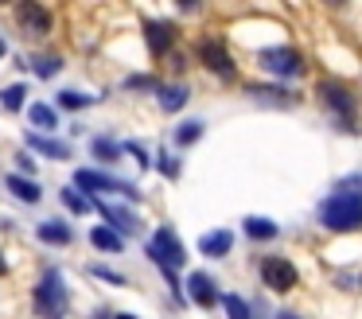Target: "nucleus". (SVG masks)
Wrapping results in <instances>:
<instances>
[{"label":"nucleus","mask_w":362,"mask_h":319,"mask_svg":"<svg viewBox=\"0 0 362 319\" xmlns=\"http://www.w3.org/2000/svg\"><path fill=\"white\" fill-rule=\"evenodd\" d=\"M230 245H234V233L230 230H214V233H206V238L199 241V249H203L206 257H222Z\"/></svg>","instance_id":"obj_12"},{"label":"nucleus","mask_w":362,"mask_h":319,"mask_svg":"<svg viewBox=\"0 0 362 319\" xmlns=\"http://www.w3.org/2000/svg\"><path fill=\"white\" fill-rule=\"evenodd\" d=\"M245 233H250V238H276V226L261 222V218H245Z\"/></svg>","instance_id":"obj_19"},{"label":"nucleus","mask_w":362,"mask_h":319,"mask_svg":"<svg viewBox=\"0 0 362 319\" xmlns=\"http://www.w3.org/2000/svg\"><path fill=\"white\" fill-rule=\"evenodd\" d=\"M261 66L281 74V78H292L304 70V62H300V54L292 47H269V51H261Z\"/></svg>","instance_id":"obj_6"},{"label":"nucleus","mask_w":362,"mask_h":319,"mask_svg":"<svg viewBox=\"0 0 362 319\" xmlns=\"http://www.w3.org/2000/svg\"><path fill=\"white\" fill-rule=\"evenodd\" d=\"M199 137H203V121H183L175 129V144H195Z\"/></svg>","instance_id":"obj_17"},{"label":"nucleus","mask_w":362,"mask_h":319,"mask_svg":"<svg viewBox=\"0 0 362 319\" xmlns=\"http://www.w3.org/2000/svg\"><path fill=\"white\" fill-rule=\"evenodd\" d=\"M40 238L43 241H55V245H66V241H71V230H66L63 222H43L40 226Z\"/></svg>","instance_id":"obj_15"},{"label":"nucleus","mask_w":362,"mask_h":319,"mask_svg":"<svg viewBox=\"0 0 362 319\" xmlns=\"http://www.w3.org/2000/svg\"><path fill=\"white\" fill-rule=\"evenodd\" d=\"M94 319H113V315H110V311H98V315H94Z\"/></svg>","instance_id":"obj_30"},{"label":"nucleus","mask_w":362,"mask_h":319,"mask_svg":"<svg viewBox=\"0 0 362 319\" xmlns=\"http://www.w3.org/2000/svg\"><path fill=\"white\" fill-rule=\"evenodd\" d=\"M90 272H94V277H102V280H110V284H125V277H117V272H105V269H98V265H94Z\"/></svg>","instance_id":"obj_28"},{"label":"nucleus","mask_w":362,"mask_h":319,"mask_svg":"<svg viewBox=\"0 0 362 319\" xmlns=\"http://www.w3.org/2000/svg\"><path fill=\"white\" fill-rule=\"evenodd\" d=\"M148 253H152V261H160L164 265V272L172 277V269H180L183 265V245H180V238H175V230H168V226H160L156 233H152V245H148Z\"/></svg>","instance_id":"obj_3"},{"label":"nucleus","mask_w":362,"mask_h":319,"mask_svg":"<svg viewBox=\"0 0 362 319\" xmlns=\"http://www.w3.org/2000/svg\"><path fill=\"white\" fill-rule=\"evenodd\" d=\"M320 222L327 226V230H362V195L335 191L320 207Z\"/></svg>","instance_id":"obj_1"},{"label":"nucleus","mask_w":362,"mask_h":319,"mask_svg":"<svg viewBox=\"0 0 362 319\" xmlns=\"http://www.w3.org/2000/svg\"><path fill=\"white\" fill-rule=\"evenodd\" d=\"M276 319H300V315H292V311H281V315H276Z\"/></svg>","instance_id":"obj_29"},{"label":"nucleus","mask_w":362,"mask_h":319,"mask_svg":"<svg viewBox=\"0 0 362 319\" xmlns=\"http://www.w3.org/2000/svg\"><path fill=\"white\" fill-rule=\"evenodd\" d=\"M144 39H148V51H152V54H164L168 47L175 43V28H172V23L148 20V23H144Z\"/></svg>","instance_id":"obj_9"},{"label":"nucleus","mask_w":362,"mask_h":319,"mask_svg":"<svg viewBox=\"0 0 362 319\" xmlns=\"http://www.w3.org/2000/svg\"><path fill=\"white\" fill-rule=\"evenodd\" d=\"M8 191L20 195L24 202H40V187H35L32 179H24V175H8Z\"/></svg>","instance_id":"obj_14"},{"label":"nucleus","mask_w":362,"mask_h":319,"mask_svg":"<svg viewBox=\"0 0 362 319\" xmlns=\"http://www.w3.org/2000/svg\"><path fill=\"white\" fill-rule=\"evenodd\" d=\"M94 152H98V160H117V148L110 140H94Z\"/></svg>","instance_id":"obj_26"},{"label":"nucleus","mask_w":362,"mask_h":319,"mask_svg":"<svg viewBox=\"0 0 362 319\" xmlns=\"http://www.w3.org/2000/svg\"><path fill=\"white\" fill-rule=\"evenodd\" d=\"M4 269H8V265H4V253H0V277H4Z\"/></svg>","instance_id":"obj_31"},{"label":"nucleus","mask_w":362,"mask_h":319,"mask_svg":"<svg viewBox=\"0 0 362 319\" xmlns=\"http://www.w3.org/2000/svg\"><path fill=\"white\" fill-rule=\"evenodd\" d=\"M78 183L90 187V191H121V195H136V187L121 183V179H110V175H98V171H78Z\"/></svg>","instance_id":"obj_10"},{"label":"nucleus","mask_w":362,"mask_h":319,"mask_svg":"<svg viewBox=\"0 0 362 319\" xmlns=\"http://www.w3.org/2000/svg\"><path fill=\"white\" fill-rule=\"evenodd\" d=\"M16 20L24 28V35H47V28H51V12L43 4H20Z\"/></svg>","instance_id":"obj_7"},{"label":"nucleus","mask_w":362,"mask_h":319,"mask_svg":"<svg viewBox=\"0 0 362 319\" xmlns=\"http://www.w3.org/2000/svg\"><path fill=\"white\" fill-rule=\"evenodd\" d=\"M105 210V207H102ZM105 218H110L117 230H133V218H129V210H105Z\"/></svg>","instance_id":"obj_24"},{"label":"nucleus","mask_w":362,"mask_h":319,"mask_svg":"<svg viewBox=\"0 0 362 319\" xmlns=\"http://www.w3.org/2000/svg\"><path fill=\"white\" fill-rule=\"evenodd\" d=\"M63 202L74 210V214H82V210H86V199H82V195H74V191H63Z\"/></svg>","instance_id":"obj_27"},{"label":"nucleus","mask_w":362,"mask_h":319,"mask_svg":"<svg viewBox=\"0 0 362 319\" xmlns=\"http://www.w3.org/2000/svg\"><path fill=\"white\" fill-rule=\"evenodd\" d=\"M24 86H8V90H4V93H0V101H4V105H8V109H20V105H24Z\"/></svg>","instance_id":"obj_21"},{"label":"nucleus","mask_w":362,"mask_h":319,"mask_svg":"<svg viewBox=\"0 0 362 319\" xmlns=\"http://www.w3.org/2000/svg\"><path fill=\"white\" fill-rule=\"evenodd\" d=\"M35 315L40 319H63L66 315V284L55 269H47L43 280L35 284Z\"/></svg>","instance_id":"obj_2"},{"label":"nucleus","mask_w":362,"mask_h":319,"mask_svg":"<svg viewBox=\"0 0 362 319\" xmlns=\"http://www.w3.org/2000/svg\"><path fill=\"white\" fill-rule=\"evenodd\" d=\"M32 66H35V74H40V78H51L59 70V59H32Z\"/></svg>","instance_id":"obj_25"},{"label":"nucleus","mask_w":362,"mask_h":319,"mask_svg":"<svg viewBox=\"0 0 362 319\" xmlns=\"http://www.w3.org/2000/svg\"><path fill=\"white\" fill-rule=\"evenodd\" d=\"M32 124H35V129H43V132H51V129H55V109L43 105V101H40V105H32Z\"/></svg>","instance_id":"obj_16"},{"label":"nucleus","mask_w":362,"mask_h":319,"mask_svg":"<svg viewBox=\"0 0 362 319\" xmlns=\"http://www.w3.org/2000/svg\"><path fill=\"white\" fill-rule=\"evenodd\" d=\"M315 93H320V101L339 117L343 129H354V98L343 90V86H339V82H320V90H315Z\"/></svg>","instance_id":"obj_4"},{"label":"nucleus","mask_w":362,"mask_h":319,"mask_svg":"<svg viewBox=\"0 0 362 319\" xmlns=\"http://www.w3.org/2000/svg\"><path fill=\"white\" fill-rule=\"evenodd\" d=\"M59 105L63 109H82V105H90V98H82V93H74V90H63L59 93Z\"/></svg>","instance_id":"obj_22"},{"label":"nucleus","mask_w":362,"mask_h":319,"mask_svg":"<svg viewBox=\"0 0 362 319\" xmlns=\"http://www.w3.org/2000/svg\"><path fill=\"white\" fill-rule=\"evenodd\" d=\"M32 144H35V148H43V152H47V156H55V160H63V156H66V144H55V140L32 137Z\"/></svg>","instance_id":"obj_23"},{"label":"nucleus","mask_w":362,"mask_h":319,"mask_svg":"<svg viewBox=\"0 0 362 319\" xmlns=\"http://www.w3.org/2000/svg\"><path fill=\"white\" fill-rule=\"evenodd\" d=\"M90 241H94V245L102 249V253H121V238L110 230V226H98V230L90 233Z\"/></svg>","instance_id":"obj_13"},{"label":"nucleus","mask_w":362,"mask_h":319,"mask_svg":"<svg viewBox=\"0 0 362 319\" xmlns=\"http://www.w3.org/2000/svg\"><path fill=\"white\" fill-rule=\"evenodd\" d=\"M199 54L206 59V66H211L214 74H234V59L226 54V47H222L218 39H203V43H199Z\"/></svg>","instance_id":"obj_8"},{"label":"nucleus","mask_w":362,"mask_h":319,"mask_svg":"<svg viewBox=\"0 0 362 319\" xmlns=\"http://www.w3.org/2000/svg\"><path fill=\"white\" fill-rule=\"evenodd\" d=\"M261 280H265L273 292H288V288H296L300 272L292 261H284V257H265L261 261Z\"/></svg>","instance_id":"obj_5"},{"label":"nucleus","mask_w":362,"mask_h":319,"mask_svg":"<svg viewBox=\"0 0 362 319\" xmlns=\"http://www.w3.org/2000/svg\"><path fill=\"white\" fill-rule=\"evenodd\" d=\"M0 54H4V43H0Z\"/></svg>","instance_id":"obj_32"},{"label":"nucleus","mask_w":362,"mask_h":319,"mask_svg":"<svg viewBox=\"0 0 362 319\" xmlns=\"http://www.w3.org/2000/svg\"><path fill=\"white\" fill-rule=\"evenodd\" d=\"M187 292L195 303H214L218 300V288H214V280L206 277V272H195V277H187Z\"/></svg>","instance_id":"obj_11"},{"label":"nucleus","mask_w":362,"mask_h":319,"mask_svg":"<svg viewBox=\"0 0 362 319\" xmlns=\"http://www.w3.org/2000/svg\"><path fill=\"white\" fill-rule=\"evenodd\" d=\"M222 308H226L230 319H250V308H245V300H238V296H222Z\"/></svg>","instance_id":"obj_20"},{"label":"nucleus","mask_w":362,"mask_h":319,"mask_svg":"<svg viewBox=\"0 0 362 319\" xmlns=\"http://www.w3.org/2000/svg\"><path fill=\"white\" fill-rule=\"evenodd\" d=\"M183 101H187V90H183V86H164V90H160V105L164 109H180Z\"/></svg>","instance_id":"obj_18"}]
</instances>
